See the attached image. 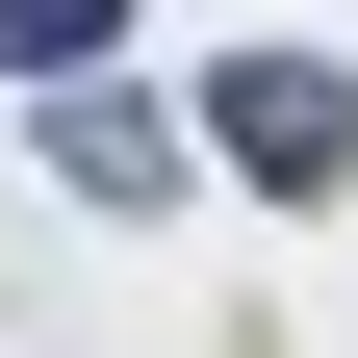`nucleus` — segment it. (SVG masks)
<instances>
[{"label":"nucleus","mask_w":358,"mask_h":358,"mask_svg":"<svg viewBox=\"0 0 358 358\" xmlns=\"http://www.w3.org/2000/svg\"><path fill=\"white\" fill-rule=\"evenodd\" d=\"M205 179L231 205H358V52H231L205 77Z\"/></svg>","instance_id":"obj_1"},{"label":"nucleus","mask_w":358,"mask_h":358,"mask_svg":"<svg viewBox=\"0 0 358 358\" xmlns=\"http://www.w3.org/2000/svg\"><path fill=\"white\" fill-rule=\"evenodd\" d=\"M26 154H52V205H103V231L205 205V128H179V103H128V77H52V103H26Z\"/></svg>","instance_id":"obj_2"},{"label":"nucleus","mask_w":358,"mask_h":358,"mask_svg":"<svg viewBox=\"0 0 358 358\" xmlns=\"http://www.w3.org/2000/svg\"><path fill=\"white\" fill-rule=\"evenodd\" d=\"M0 77H128V0H0Z\"/></svg>","instance_id":"obj_3"}]
</instances>
